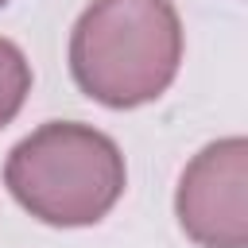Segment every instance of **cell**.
Segmentation results:
<instances>
[{
    "label": "cell",
    "mask_w": 248,
    "mask_h": 248,
    "mask_svg": "<svg viewBox=\"0 0 248 248\" xmlns=\"http://www.w3.org/2000/svg\"><path fill=\"white\" fill-rule=\"evenodd\" d=\"M182 66V19L170 0H93L70 31V74L105 108H140Z\"/></svg>",
    "instance_id": "1"
},
{
    "label": "cell",
    "mask_w": 248,
    "mask_h": 248,
    "mask_svg": "<svg viewBox=\"0 0 248 248\" xmlns=\"http://www.w3.org/2000/svg\"><path fill=\"white\" fill-rule=\"evenodd\" d=\"M182 232L198 248L248 244V140L225 136L205 143L182 170L174 190Z\"/></svg>",
    "instance_id": "3"
},
{
    "label": "cell",
    "mask_w": 248,
    "mask_h": 248,
    "mask_svg": "<svg viewBox=\"0 0 248 248\" xmlns=\"http://www.w3.org/2000/svg\"><path fill=\"white\" fill-rule=\"evenodd\" d=\"M27 93H31V62L12 39H0V128H8L19 116Z\"/></svg>",
    "instance_id": "4"
},
{
    "label": "cell",
    "mask_w": 248,
    "mask_h": 248,
    "mask_svg": "<svg viewBox=\"0 0 248 248\" xmlns=\"http://www.w3.org/2000/svg\"><path fill=\"white\" fill-rule=\"evenodd\" d=\"M4 4H8V0H0V8H4Z\"/></svg>",
    "instance_id": "5"
},
{
    "label": "cell",
    "mask_w": 248,
    "mask_h": 248,
    "mask_svg": "<svg viewBox=\"0 0 248 248\" xmlns=\"http://www.w3.org/2000/svg\"><path fill=\"white\" fill-rule=\"evenodd\" d=\"M4 186L35 221L81 229L108 217L128 186V167L116 140L101 128L46 120L8 151Z\"/></svg>",
    "instance_id": "2"
}]
</instances>
